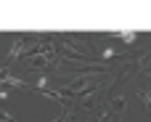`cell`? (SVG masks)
Instances as JSON below:
<instances>
[{
    "mask_svg": "<svg viewBox=\"0 0 151 122\" xmlns=\"http://www.w3.org/2000/svg\"><path fill=\"white\" fill-rule=\"evenodd\" d=\"M119 37H122L125 43H133V40H135V32H119Z\"/></svg>",
    "mask_w": 151,
    "mask_h": 122,
    "instance_id": "6da1fadb",
    "label": "cell"
}]
</instances>
